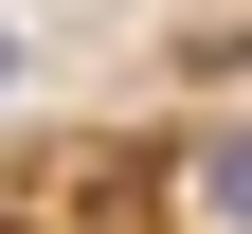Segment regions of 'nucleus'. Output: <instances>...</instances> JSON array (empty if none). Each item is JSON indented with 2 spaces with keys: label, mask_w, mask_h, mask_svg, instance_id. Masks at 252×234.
Masks as SVG:
<instances>
[{
  "label": "nucleus",
  "mask_w": 252,
  "mask_h": 234,
  "mask_svg": "<svg viewBox=\"0 0 252 234\" xmlns=\"http://www.w3.org/2000/svg\"><path fill=\"white\" fill-rule=\"evenodd\" d=\"M180 216L198 234H252V126H216V144L180 162Z\"/></svg>",
  "instance_id": "nucleus-1"
},
{
  "label": "nucleus",
  "mask_w": 252,
  "mask_h": 234,
  "mask_svg": "<svg viewBox=\"0 0 252 234\" xmlns=\"http://www.w3.org/2000/svg\"><path fill=\"white\" fill-rule=\"evenodd\" d=\"M0 90H18V18H0Z\"/></svg>",
  "instance_id": "nucleus-2"
}]
</instances>
